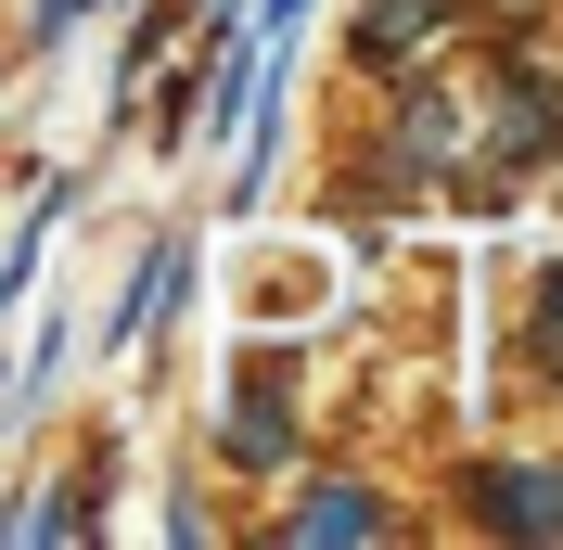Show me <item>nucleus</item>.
Masks as SVG:
<instances>
[{
  "mask_svg": "<svg viewBox=\"0 0 563 550\" xmlns=\"http://www.w3.org/2000/svg\"><path fill=\"white\" fill-rule=\"evenodd\" d=\"M487 525H512V538H563V474H487Z\"/></svg>",
  "mask_w": 563,
  "mask_h": 550,
  "instance_id": "nucleus-1",
  "label": "nucleus"
},
{
  "mask_svg": "<svg viewBox=\"0 0 563 550\" xmlns=\"http://www.w3.org/2000/svg\"><path fill=\"white\" fill-rule=\"evenodd\" d=\"M179 282H192V243H154V270H141V295H115V345H129V333H154Z\"/></svg>",
  "mask_w": 563,
  "mask_h": 550,
  "instance_id": "nucleus-2",
  "label": "nucleus"
},
{
  "mask_svg": "<svg viewBox=\"0 0 563 550\" xmlns=\"http://www.w3.org/2000/svg\"><path fill=\"white\" fill-rule=\"evenodd\" d=\"M52 218H65V193H38V206H26V231L0 243V308H26V282H38V243H52Z\"/></svg>",
  "mask_w": 563,
  "mask_h": 550,
  "instance_id": "nucleus-3",
  "label": "nucleus"
},
{
  "mask_svg": "<svg viewBox=\"0 0 563 550\" xmlns=\"http://www.w3.org/2000/svg\"><path fill=\"white\" fill-rule=\"evenodd\" d=\"M422 26H435V0H372V26H358V52H372V65H397V52H410Z\"/></svg>",
  "mask_w": 563,
  "mask_h": 550,
  "instance_id": "nucleus-4",
  "label": "nucleus"
},
{
  "mask_svg": "<svg viewBox=\"0 0 563 550\" xmlns=\"http://www.w3.org/2000/svg\"><path fill=\"white\" fill-rule=\"evenodd\" d=\"M295 538H372V499L358 486H320L308 513H295Z\"/></svg>",
  "mask_w": 563,
  "mask_h": 550,
  "instance_id": "nucleus-5",
  "label": "nucleus"
},
{
  "mask_svg": "<svg viewBox=\"0 0 563 550\" xmlns=\"http://www.w3.org/2000/svg\"><path fill=\"white\" fill-rule=\"evenodd\" d=\"M77 13H90V0H38V13H26V38H38V52H52V38L77 26Z\"/></svg>",
  "mask_w": 563,
  "mask_h": 550,
  "instance_id": "nucleus-6",
  "label": "nucleus"
},
{
  "mask_svg": "<svg viewBox=\"0 0 563 550\" xmlns=\"http://www.w3.org/2000/svg\"><path fill=\"white\" fill-rule=\"evenodd\" d=\"M295 13H308V0H256V26H269V38H282V26H295Z\"/></svg>",
  "mask_w": 563,
  "mask_h": 550,
  "instance_id": "nucleus-7",
  "label": "nucleus"
}]
</instances>
